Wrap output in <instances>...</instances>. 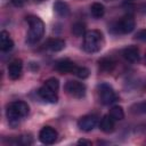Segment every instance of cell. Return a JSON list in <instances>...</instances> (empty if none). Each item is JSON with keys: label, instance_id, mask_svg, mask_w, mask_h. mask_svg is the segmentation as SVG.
Listing matches in <instances>:
<instances>
[{"label": "cell", "instance_id": "obj_1", "mask_svg": "<svg viewBox=\"0 0 146 146\" xmlns=\"http://www.w3.org/2000/svg\"><path fill=\"white\" fill-rule=\"evenodd\" d=\"M29 111H30V107L25 102L16 100L10 103L6 110V115L8 117L9 124L13 127L18 124L19 121L29 114Z\"/></svg>", "mask_w": 146, "mask_h": 146}, {"label": "cell", "instance_id": "obj_2", "mask_svg": "<svg viewBox=\"0 0 146 146\" xmlns=\"http://www.w3.org/2000/svg\"><path fill=\"white\" fill-rule=\"evenodd\" d=\"M26 22L29 23V26H30L26 41L30 44H34L38 41H40V39L43 36L44 24L38 16H34V15H29L26 17Z\"/></svg>", "mask_w": 146, "mask_h": 146}, {"label": "cell", "instance_id": "obj_3", "mask_svg": "<svg viewBox=\"0 0 146 146\" xmlns=\"http://www.w3.org/2000/svg\"><path fill=\"white\" fill-rule=\"evenodd\" d=\"M83 50L92 54V52H97L102 49L103 44H104V36L103 33L98 30H91V31H87L86 34L83 35Z\"/></svg>", "mask_w": 146, "mask_h": 146}, {"label": "cell", "instance_id": "obj_4", "mask_svg": "<svg viewBox=\"0 0 146 146\" xmlns=\"http://www.w3.org/2000/svg\"><path fill=\"white\" fill-rule=\"evenodd\" d=\"M98 89H99V100L103 105H111L117 100V96L110 84L102 83L99 84Z\"/></svg>", "mask_w": 146, "mask_h": 146}, {"label": "cell", "instance_id": "obj_5", "mask_svg": "<svg viewBox=\"0 0 146 146\" xmlns=\"http://www.w3.org/2000/svg\"><path fill=\"white\" fill-rule=\"evenodd\" d=\"M65 89L70 96L74 97L76 99H81L86 95V86L82 82L67 81V83L65 84Z\"/></svg>", "mask_w": 146, "mask_h": 146}, {"label": "cell", "instance_id": "obj_6", "mask_svg": "<svg viewBox=\"0 0 146 146\" xmlns=\"http://www.w3.org/2000/svg\"><path fill=\"white\" fill-rule=\"evenodd\" d=\"M135 26H136V22H135V18L132 15H125L124 17H122L115 25V29L117 32L120 33H123V34H127V33H130L135 30Z\"/></svg>", "mask_w": 146, "mask_h": 146}, {"label": "cell", "instance_id": "obj_7", "mask_svg": "<svg viewBox=\"0 0 146 146\" xmlns=\"http://www.w3.org/2000/svg\"><path fill=\"white\" fill-rule=\"evenodd\" d=\"M39 139L42 144H46V145H50V144H54L57 139V131L49 127V125H46L43 127L40 132H39Z\"/></svg>", "mask_w": 146, "mask_h": 146}, {"label": "cell", "instance_id": "obj_8", "mask_svg": "<svg viewBox=\"0 0 146 146\" xmlns=\"http://www.w3.org/2000/svg\"><path fill=\"white\" fill-rule=\"evenodd\" d=\"M98 123V117L96 115H84L78 121V127L82 131H91Z\"/></svg>", "mask_w": 146, "mask_h": 146}, {"label": "cell", "instance_id": "obj_9", "mask_svg": "<svg viewBox=\"0 0 146 146\" xmlns=\"http://www.w3.org/2000/svg\"><path fill=\"white\" fill-rule=\"evenodd\" d=\"M55 68L60 73H73L76 65L68 58H63L55 63Z\"/></svg>", "mask_w": 146, "mask_h": 146}, {"label": "cell", "instance_id": "obj_10", "mask_svg": "<svg viewBox=\"0 0 146 146\" xmlns=\"http://www.w3.org/2000/svg\"><path fill=\"white\" fill-rule=\"evenodd\" d=\"M38 95L46 102L50 103V104H56L58 100V96H57V91H54L51 89H49L48 87L43 86L38 90Z\"/></svg>", "mask_w": 146, "mask_h": 146}, {"label": "cell", "instance_id": "obj_11", "mask_svg": "<svg viewBox=\"0 0 146 146\" xmlns=\"http://www.w3.org/2000/svg\"><path fill=\"white\" fill-rule=\"evenodd\" d=\"M22 70H23L22 60L21 59H15L8 66V76L11 80H17L22 74Z\"/></svg>", "mask_w": 146, "mask_h": 146}, {"label": "cell", "instance_id": "obj_12", "mask_svg": "<svg viewBox=\"0 0 146 146\" xmlns=\"http://www.w3.org/2000/svg\"><path fill=\"white\" fill-rule=\"evenodd\" d=\"M114 119L108 114V115H104L103 119L99 122V129L105 132V133H111L113 132L114 128H115V123H114Z\"/></svg>", "mask_w": 146, "mask_h": 146}, {"label": "cell", "instance_id": "obj_13", "mask_svg": "<svg viewBox=\"0 0 146 146\" xmlns=\"http://www.w3.org/2000/svg\"><path fill=\"white\" fill-rule=\"evenodd\" d=\"M14 47V41L11 40L7 31H1L0 33V49L2 51H10Z\"/></svg>", "mask_w": 146, "mask_h": 146}, {"label": "cell", "instance_id": "obj_14", "mask_svg": "<svg viewBox=\"0 0 146 146\" xmlns=\"http://www.w3.org/2000/svg\"><path fill=\"white\" fill-rule=\"evenodd\" d=\"M122 55L130 63H136L139 60V50L135 46H130V47H127L125 49H123Z\"/></svg>", "mask_w": 146, "mask_h": 146}, {"label": "cell", "instance_id": "obj_15", "mask_svg": "<svg viewBox=\"0 0 146 146\" xmlns=\"http://www.w3.org/2000/svg\"><path fill=\"white\" fill-rule=\"evenodd\" d=\"M54 10L59 17H67L70 15V7L63 0H56L54 3Z\"/></svg>", "mask_w": 146, "mask_h": 146}, {"label": "cell", "instance_id": "obj_16", "mask_svg": "<svg viewBox=\"0 0 146 146\" xmlns=\"http://www.w3.org/2000/svg\"><path fill=\"white\" fill-rule=\"evenodd\" d=\"M46 48L51 50V51H60L65 48V41L62 40V39H58V38H55V39H49L46 43H44Z\"/></svg>", "mask_w": 146, "mask_h": 146}, {"label": "cell", "instance_id": "obj_17", "mask_svg": "<svg viewBox=\"0 0 146 146\" xmlns=\"http://www.w3.org/2000/svg\"><path fill=\"white\" fill-rule=\"evenodd\" d=\"M98 64H99L100 70L104 71V72H112L114 66H115V62L112 58H108V57H104V58L99 59Z\"/></svg>", "mask_w": 146, "mask_h": 146}, {"label": "cell", "instance_id": "obj_18", "mask_svg": "<svg viewBox=\"0 0 146 146\" xmlns=\"http://www.w3.org/2000/svg\"><path fill=\"white\" fill-rule=\"evenodd\" d=\"M90 11H91V15L95 17V18H102L105 14V8L102 3L99 2H94L90 7Z\"/></svg>", "mask_w": 146, "mask_h": 146}, {"label": "cell", "instance_id": "obj_19", "mask_svg": "<svg viewBox=\"0 0 146 146\" xmlns=\"http://www.w3.org/2000/svg\"><path fill=\"white\" fill-rule=\"evenodd\" d=\"M72 33L75 36H82L86 34V25L81 22H76L72 25Z\"/></svg>", "mask_w": 146, "mask_h": 146}, {"label": "cell", "instance_id": "obj_20", "mask_svg": "<svg viewBox=\"0 0 146 146\" xmlns=\"http://www.w3.org/2000/svg\"><path fill=\"white\" fill-rule=\"evenodd\" d=\"M110 115L115 120V121H120L124 117V112L123 108L121 106H113L110 111Z\"/></svg>", "mask_w": 146, "mask_h": 146}, {"label": "cell", "instance_id": "obj_21", "mask_svg": "<svg viewBox=\"0 0 146 146\" xmlns=\"http://www.w3.org/2000/svg\"><path fill=\"white\" fill-rule=\"evenodd\" d=\"M130 111L135 114H146V100L133 104L130 107Z\"/></svg>", "mask_w": 146, "mask_h": 146}, {"label": "cell", "instance_id": "obj_22", "mask_svg": "<svg viewBox=\"0 0 146 146\" xmlns=\"http://www.w3.org/2000/svg\"><path fill=\"white\" fill-rule=\"evenodd\" d=\"M73 73H74L78 78H80V79H87V78L89 76V74H90V71H89L87 67H83V66L78 67V66H76V68L74 70Z\"/></svg>", "mask_w": 146, "mask_h": 146}, {"label": "cell", "instance_id": "obj_23", "mask_svg": "<svg viewBox=\"0 0 146 146\" xmlns=\"http://www.w3.org/2000/svg\"><path fill=\"white\" fill-rule=\"evenodd\" d=\"M44 86L48 87L49 89L54 90V91H57L58 88H59V82L56 78H49L48 80L44 81Z\"/></svg>", "mask_w": 146, "mask_h": 146}, {"label": "cell", "instance_id": "obj_24", "mask_svg": "<svg viewBox=\"0 0 146 146\" xmlns=\"http://www.w3.org/2000/svg\"><path fill=\"white\" fill-rule=\"evenodd\" d=\"M135 39L137 40H140V41H145L146 42V29L145 30H140L136 33L135 35Z\"/></svg>", "mask_w": 146, "mask_h": 146}, {"label": "cell", "instance_id": "obj_25", "mask_svg": "<svg viewBox=\"0 0 146 146\" xmlns=\"http://www.w3.org/2000/svg\"><path fill=\"white\" fill-rule=\"evenodd\" d=\"M11 3L15 7H23L24 6V0H11Z\"/></svg>", "mask_w": 146, "mask_h": 146}, {"label": "cell", "instance_id": "obj_26", "mask_svg": "<svg viewBox=\"0 0 146 146\" xmlns=\"http://www.w3.org/2000/svg\"><path fill=\"white\" fill-rule=\"evenodd\" d=\"M78 144H79V145H87V146H90V145H91V141H89V140H87V139H80V140H78Z\"/></svg>", "mask_w": 146, "mask_h": 146}, {"label": "cell", "instance_id": "obj_27", "mask_svg": "<svg viewBox=\"0 0 146 146\" xmlns=\"http://www.w3.org/2000/svg\"><path fill=\"white\" fill-rule=\"evenodd\" d=\"M138 130H140L143 133H146V123H144V124H141L139 128H138Z\"/></svg>", "mask_w": 146, "mask_h": 146}, {"label": "cell", "instance_id": "obj_28", "mask_svg": "<svg viewBox=\"0 0 146 146\" xmlns=\"http://www.w3.org/2000/svg\"><path fill=\"white\" fill-rule=\"evenodd\" d=\"M144 65L146 66V52H145V56H144Z\"/></svg>", "mask_w": 146, "mask_h": 146}, {"label": "cell", "instance_id": "obj_29", "mask_svg": "<svg viewBox=\"0 0 146 146\" xmlns=\"http://www.w3.org/2000/svg\"><path fill=\"white\" fill-rule=\"evenodd\" d=\"M35 2H42V1H44V0H34Z\"/></svg>", "mask_w": 146, "mask_h": 146}]
</instances>
